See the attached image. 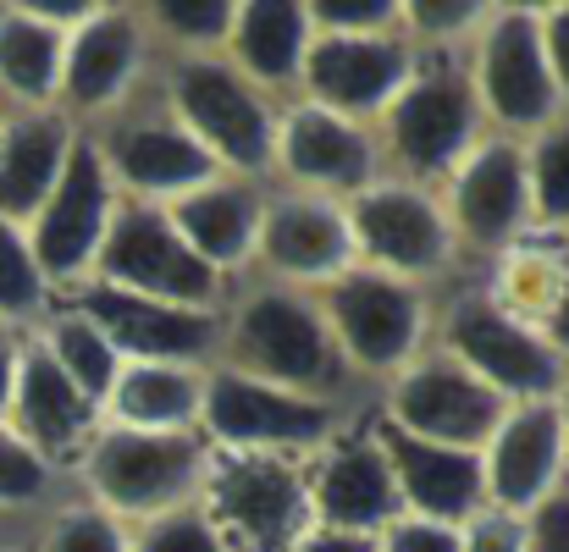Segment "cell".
I'll list each match as a JSON object with an SVG mask.
<instances>
[{"label":"cell","instance_id":"8d00e7d4","mask_svg":"<svg viewBox=\"0 0 569 552\" xmlns=\"http://www.w3.org/2000/svg\"><path fill=\"white\" fill-rule=\"evenodd\" d=\"M44 492H50V464L0 420V509L39 503Z\"/></svg>","mask_w":569,"mask_h":552},{"label":"cell","instance_id":"cb8c5ba5","mask_svg":"<svg viewBox=\"0 0 569 552\" xmlns=\"http://www.w3.org/2000/svg\"><path fill=\"white\" fill-rule=\"evenodd\" d=\"M94 420L100 409L50 365V354L28 338L22 343V360H17V387H11V409H6V425L44 459H72L78 448L94 442Z\"/></svg>","mask_w":569,"mask_h":552},{"label":"cell","instance_id":"ba28073f","mask_svg":"<svg viewBox=\"0 0 569 552\" xmlns=\"http://www.w3.org/2000/svg\"><path fill=\"white\" fill-rule=\"evenodd\" d=\"M199 425L227 453H299V448H321L338 414L327 398H305V392H288V387H271L260 375L221 365L204 375Z\"/></svg>","mask_w":569,"mask_h":552},{"label":"cell","instance_id":"60d3db41","mask_svg":"<svg viewBox=\"0 0 569 552\" xmlns=\"http://www.w3.org/2000/svg\"><path fill=\"white\" fill-rule=\"evenodd\" d=\"M465 552H526L531 548V525L520 514H503V509H481L465 520L459 531Z\"/></svg>","mask_w":569,"mask_h":552},{"label":"cell","instance_id":"836d02e7","mask_svg":"<svg viewBox=\"0 0 569 552\" xmlns=\"http://www.w3.org/2000/svg\"><path fill=\"white\" fill-rule=\"evenodd\" d=\"M150 17L167 39L189 44V56H210V44H227L232 33V0H161Z\"/></svg>","mask_w":569,"mask_h":552},{"label":"cell","instance_id":"b9f144b4","mask_svg":"<svg viewBox=\"0 0 569 552\" xmlns=\"http://www.w3.org/2000/svg\"><path fill=\"white\" fill-rule=\"evenodd\" d=\"M537 22H542V50H548V72L559 83V100H569V0L537 11Z\"/></svg>","mask_w":569,"mask_h":552},{"label":"cell","instance_id":"5b68a950","mask_svg":"<svg viewBox=\"0 0 569 552\" xmlns=\"http://www.w3.org/2000/svg\"><path fill=\"white\" fill-rule=\"evenodd\" d=\"M89 277L106 282V288H122V293L183 304V310H210L216 293H221V277L178 238L167 210L150 204V199H117Z\"/></svg>","mask_w":569,"mask_h":552},{"label":"cell","instance_id":"d6986e66","mask_svg":"<svg viewBox=\"0 0 569 552\" xmlns=\"http://www.w3.org/2000/svg\"><path fill=\"white\" fill-rule=\"evenodd\" d=\"M254 260H266L288 282H338L343 271H355L360 254H355V232L338 199L282 193V199H266L260 210Z\"/></svg>","mask_w":569,"mask_h":552},{"label":"cell","instance_id":"52a82bcc","mask_svg":"<svg viewBox=\"0 0 569 552\" xmlns=\"http://www.w3.org/2000/svg\"><path fill=\"white\" fill-rule=\"evenodd\" d=\"M470 89L481 100V117H492L498 128L542 133L548 122H559V83L548 72L542 22L531 6H498L481 17Z\"/></svg>","mask_w":569,"mask_h":552},{"label":"cell","instance_id":"f6af8a7d","mask_svg":"<svg viewBox=\"0 0 569 552\" xmlns=\"http://www.w3.org/2000/svg\"><path fill=\"white\" fill-rule=\"evenodd\" d=\"M293 552H377V536H349V531H310Z\"/></svg>","mask_w":569,"mask_h":552},{"label":"cell","instance_id":"7bdbcfd3","mask_svg":"<svg viewBox=\"0 0 569 552\" xmlns=\"http://www.w3.org/2000/svg\"><path fill=\"white\" fill-rule=\"evenodd\" d=\"M526 525H531L526 552H569V492H553Z\"/></svg>","mask_w":569,"mask_h":552},{"label":"cell","instance_id":"f546056e","mask_svg":"<svg viewBox=\"0 0 569 552\" xmlns=\"http://www.w3.org/2000/svg\"><path fill=\"white\" fill-rule=\"evenodd\" d=\"M44 354H50V365L61 370L94 409H106V398H111V387H117V375H122V354L78 315V310H61V315H50L44 321V332L33 338Z\"/></svg>","mask_w":569,"mask_h":552},{"label":"cell","instance_id":"30bf717a","mask_svg":"<svg viewBox=\"0 0 569 552\" xmlns=\"http://www.w3.org/2000/svg\"><path fill=\"white\" fill-rule=\"evenodd\" d=\"M321 315H327V332H332L343 365H360V370L415 365V349L426 338V299H420V288L403 282V277L371 271V265H355L338 282H327Z\"/></svg>","mask_w":569,"mask_h":552},{"label":"cell","instance_id":"7402d4cb","mask_svg":"<svg viewBox=\"0 0 569 552\" xmlns=\"http://www.w3.org/2000/svg\"><path fill=\"white\" fill-rule=\"evenodd\" d=\"M377 442L387 453L392 486L403 514L420 520H442V525H465L470 514L487 509V481H481V453L465 448H437L420 436H403L392 425H377Z\"/></svg>","mask_w":569,"mask_h":552},{"label":"cell","instance_id":"2e32d148","mask_svg":"<svg viewBox=\"0 0 569 552\" xmlns=\"http://www.w3.org/2000/svg\"><path fill=\"white\" fill-rule=\"evenodd\" d=\"M565 414L559 398L548 403H509V414L498 420L492 442L481 448V481H487V509L520 514L531 520L565 475Z\"/></svg>","mask_w":569,"mask_h":552},{"label":"cell","instance_id":"5bb4252c","mask_svg":"<svg viewBox=\"0 0 569 552\" xmlns=\"http://www.w3.org/2000/svg\"><path fill=\"white\" fill-rule=\"evenodd\" d=\"M72 310L122 354V365H199L221 349L216 310H183L144 293H122L106 282H83Z\"/></svg>","mask_w":569,"mask_h":552},{"label":"cell","instance_id":"ffe728a7","mask_svg":"<svg viewBox=\"0 0 569 552\" xmlns=\"http://www.w3.org/2000/svg\"><path fill=\"white\" fill-rule=\"evenodd\" d=\"M100 161L111 183L128 188V199H150V204H172L193 188L216 183L221 172L178 117H139V122L111 128L100 144Z\"/></svg>","mask_w":569,"mask_h":552},{"label":"cell","instance_id":"ac0fdd59","mask_svg":"<svg viewBox=\"0 0 569 552\" xmlns=\"http://www.w3.org/2000/svg\"><path fill=\"white\" fill-rule=\"evenodd\" d=\"M271 167H282L299 193H321V199H338V193H360V188L377 183V139L360 128V122H343L321 106H293L277 117V155Z\"/></svg>","mask_w":569,"mask_h":552},{"label":"cell","instance_id":"ab89813d","mask_svg":"<svg viewBox=\"0 0 569 552\" xmlns=\"http://www.w3.org/2000/svg\"><path fill=\"white\" fill-rule=\"evenodd\" d=\"M377 552H465V542H459V525L420 520V514H398L377 536Z\"/></svg>","mask_w":569,"mask_h":552},{"label":"cell","instance_id":"7c38bea8","mask_svg":"<svg viewBox=\"0 0 569 552\" xmlns=\"http://www.w3.org/2000/svg\"><path fill=\"white\" fill-rule=\"evenodd\" d=\"M503 414H509V403L487 381H476L465 365H453L448 354L403 365L392 392H387V425L392 431L437 442V448H465V453H481Z\"/></svg>","mask_w":569,"mask_h":552},{"label":"cell","instance_id":"484cf974","mask_svg":"<svg viewBox=\"0 0 569 552\" xmlns=\"http://www.w3.org/2000/svg\"><path fill=\"white\" fill-rule=\"evenodd\" d=\"M167 221L178 227V238L189 243L193 254L221 277V271H238L243 260H254V238H260V210L266 199L238 178H216V183L193 188L183 199L161 204Z\"/></svg>","mask_w":569,"mask_h":552},{"label":"cell","instance_id":"83f0119b","mask_svg":"<svg viewBox=\"0 0 569 552\" xmlns=\"http://www.w3.org/2000/svg\"><path fill=\"white\" fill-rule=\"evenodd\" d=\"M67 33L39 22L28 6H0V94L17 111H44L61 94Z\"/></svg>","mask_w":569,"mask_h":552},{"label":"cell","instance_id":"f35d334b","mask_svg":"<svg viewBox=\"0 0 569 552\" xmlns=\"http://www.w3.org/2000/svg\"><path fill=\"white\" fill-rule=\"evenodd\" d=\"M398 17H403V28H409L415 39L448 44V39L476 33L481 17H487V6H476V0H415V6H398Z\"/></svg>","mask_w":569,"mask_h":552},{"label":"cell","instance_id":"603a6c76","mask_svg":"<svg viewBox=\"0 0 569 552\" xmlns=\"http://www.w3.org/2000/svg\"><path fill=\"white\" fill-rule=\"evenodd\" d=\"M144 67V33L133 22V11L122 6H94L72 33H67V56H61V106L67 117H94L106 106H117L133 78Z\"/></svg>","mask_w":569,"mask_h":552},{"label":"cell","instance_id":"74e56055","mask_svg":"<svg viewBox=\"0 0 569 552\" xmlns=\"http://www.w3.org/2000/svg\"><path fill=\"white\" fill-rule=\"evenodd\" d=\"M310 28L332 39H366V33H392L398 6L392 0H305Z\"/></svg>","mask_w":569,"mask_h":552},{"label":"cell","instance_id":"9c48e42d","mask_svg":"<svg viewBox=\"0 0 569 552\" xmlns=\"http://www.w3.org/2000/svg\"><path fill=\"white\" fill-rule=\"evenodd\" d=\"M442 343L453 365L487 381L503 403H548L565 392L569 370L553 354V343L537 327L498 310L492 299H459L442 321Z\"/></svg>","mask_w":569,"mask_h":552},{"label":"cell","instance_id":"8fae6325","mask_svg":"<svg viewBox=\"0 0 569 552\" xmlns=\"http://www.w3.org/2000/svg\"><path fill=\"white\" fill-rule=\"evenodd\" d=\"M111 210H117V183H111V172L100 161V144L78 133L61 183L50 188L39 215L22 227L44 288H72V282H83L94 271V254L106 243Z\"/></svg>","mask_w":569,"mask_h":552},{"label":"cell","instance_id":"4dcf8cb0","mask_svg":"<svg viewBox=\"0 0 569 552\" xmlns=\"http://www.w3.org/2000/svg\"><path fill=\"white\" fill-rule=\"evenodd\" d=\"M565 271H569L565 254L515 243V249L503 254V265H498V293H492V304L509 310V315L526 321V327H542V315L553 310V299H559V288H565Z\"/></svg>","mask_w":569,"mask_h":552},{"label":"cell","instance_id":"bcb514c9","mask_svg":"<svg viewBox=\"0 0 569 552\" xmlns=\"http://www.w3.org/2000/svg\"><path fill=\"white\" fill-rule=\"evenodd\" d=\"M548 343H553V354L569 360V271H565V288H559V299H553V310L542 315V327H537Z\"/></svg>","mask_w":569,"mask_h":552},{"label":"cell","instance_id":"7a4b0ae2","mask_svg":"<svg viewBox=\"0 0 569 552\" xmlns=\"http://www.w3.org/2000/svg\"><path fill=\"white\" fill-rule=\"evenodd\" d=\"M227 354H232V370L305 392V398H321L327 387L343 381V354L327 332V315L299 288L249 293L227 321Z\"/></svg>","mask_w":569,"mask_h":552},{"label":"cell","instance_id":"ee69618b","mask_svg":"<svg viewBox=\"0 0 569 552\" xmlns=\"http://www.w3.org/2000/svg\"><path fill=\"white\" fill-rule=\"evenodd\" d=\"M22 332L17 327H6L0 321V420H6V409H11V387H17V360H22Z\"/></svg>","mask_w":569,"mask_h":552},{"label":"cell","instance_id":"6da1fadb","mask_svg":"<svg viewBox=\"0 0 569 552\" xmlns=\"http://www.w3.org/2000/svg\"><path fill=\"white\" fill-rule=\"evenodd\" d=\"M204 520L227 552H293L310 531V486L305 470L282 453H210L204 459Z\"/></svg>","mask_w":569,"mask_h":552},{"label":"cell","instance_id":"4fadbf2b","mask_svg":"<svg viewBox=\"0 0 569 552\" xmlns=\"http://www.w3.org/2000/svg\"><path fill=\"white\" fill-rule=\"evenodd\" d=\"M343 215L355 232V254L387 277L420 282V277L442 271L453 254V227H448L442 204L415 183H381L377 178L343 204Z\"/></svg>","mask_w":569,"mask_h":552},{"label":"cell","instance_id":"d4e9b609","mask_svg":"<svg viewBox=\"0 0 569 552\" xmlns=\"http://www.w3.org/2000/svg\"><path fill=\"white\" fill-rule=\"evenodd\" d=\"M72 144H78V133L61 106L0 117V215L6 221L28 227L39 215V204L67 172Z\"/></svg>","mask_w":569,"mask_h":552},{"label":"cell","instance_id":"3957f363","mask_svg":"<svg viewBox=\"0 0 569 552\" xmlns=\"http://www.w3.org/2000/svg\"><path fill=\"white\" fill-rule=\"evenodd\" d=\"M204 459L210 448L193 431H100L89 442V486H94V509H106L111 520H156L167 509L193 503L199 481H204Z\"/></svg>","mask_w":569,"mask_h":552},{"label":"cell","instance_id":"7dc6e473","mask_svg":"<svg viewBox=\"0 0 569 552\" xmlns=\"http://www.w3.org/2000/svg\"><path fill=\"white\" fill-rule=\"evenodd\" d=\"M559 414H565V453H569V375H565V398H559Z\"/></svg>","mask_w":569,"mask_h":552},{"label":"cell","instance_id":"e0dca14e","mask_svg":"<svg viewBox=\"0 0 569 552\" xmlns=\"http://www.w3.org/2000/svg\"><path fill=\"white\" fill-rule=\"evenodd\" d=\"M448 227L481 249H515L531 227L526 150L515 139H481L448 172Z\"/></svg>","mask_w":569,"mask_h":552},{"label":"cell","instance_id":"1f68e13d","mask_svg":"<svg viewBox=\"0 0 569 552\" xmlns=\"http://www.w3.org/2000/svg\"><path fill=\"white\" fill-rule=\"evenodd\" d=\"M526 188H531V221L569 227V122H548L526 150Z\"/></svg>","mask_w":569,"mask_h":552},{"label":"cell","instance_id":"4316f807","mask_svg":"<svg viewBox=\"0 0 569 552\" xmlns=\"http://www.w3.org/2000/svg\"><path fill=\"white\" fill-rule=\"evenodd\" d=\"M316 28L305 0H243L232 6V33H227V61L266 94V89H288L299 83L305 50H310Z\"/></svg>","mask_w":569,"mask_h":552},{"label":"cell","instance_id":"277c9868","mask_svg":"<svg viewBox=\"0 0 569 552\" xmlns=\"http://www.w3.org/2000/svg\"><path fill=\"white\" fill-rule=\"evenodd\" d=\"M172 111L199 139V150L227 172L254 178L277 155V111L227 56H183L178 61Z\"/></svg>","mask_w":569,"mask_h":552},{"label":"cell","instance_id":"44dd1931","mask_svg":"<svg viewBox=\"0 0 569 552\" xmlns=\"http://www.w3.org/2000/svg\"><path fill=\"white\" fill-rule=\"evenodd\" d=\"M305 486H310V514H316L321 531L381 536V531L403 514L377 431H366V436H338V442L321 453V464L305 475Z\"/></svg>","mask_w":569,"mask_h":552},{"label":"cell","instance_id":"f1b7e54d","mask_svg":"<svg viewBox=\"0 0 569 552\" xmlns=\"http://www.w3.org/2000/svg\"><path fill=\"white\" fill-rule=\"evenodd\" d=\"M204 403V375L193 365H122L106 409L122 431H193Z\"/></svg>","mask_w":569,"mask_h":552},{"label":"cell","instance_id":"e575fe53","mask_svg":"<svg viewBox=\"0 0 569 552\" xmlns=\"http://www.w3.org/2000/svg\"><path fill=\"white\" fill-rule=\"evenodd\" d=\"M128 552H227V542L216 536V525L204 520L199 503H183V509L144 520L139 536H128Z\"/></svg>","mask_w":569,"mask_h":552},{"label":"cell","instance_id":"8992f818","mask_svg":"<svg viewBox=\"0 0 569 552\" xmlns=\"http://www.w3.org/2000/svg\"><path fill=\"white\" fill-rule=\"evenodd\" d=\"M387 117V155L398 172H409L415 188L431 178H448L476 144H481V100L470 89L465 67H415V78L398 89Z\"/></svg>","mask_w":569,"mask_h":552},{"label":"cell","instance_id":"d590c367","mask_svg":"<svg viewBox=\"0 0 569 552\" xmlns=\"http://www.w3.org/2000/svg\"><path fill=\"white\" fill-rule=\"evenodd\" d=\"M44 552H128L122 520H111L106 509H61L44 531Z\"/></svg>","mask_w":569,"mask_h":552},{"label":"cell","instance_id":"9a60e30c","mask_svg":"<svg viewBox=\"0 0 569 552\" xmlns=\"http://www.w3.org/2000/svg\"><path fill=\"white\" fill-rule=\"evenodd\" d=\"M409 78H415V50L398 33H366V39L316 33L305 50V67H299L310 106H321L343 122H360V128L398 100V89Z\"/></svg>","mask_w":569,"mask_h":552},{"label":"cell","instance_id":"d6a6232c","mask_svg":"<svg viewBox=\"0 0 569 552\" xmlns=\"http://www.w3.org/2000/svg\"><path fill=\"white\" fill-rule=\"evenodd\" d=\"M44 299H50V288H44L39 265H33L28 232H22L17 221H6V215H0V321H6V327H17V321L39 315V310H44Z\"/></svg>","mask_w":569,"mask_h":552}]
</instances>
